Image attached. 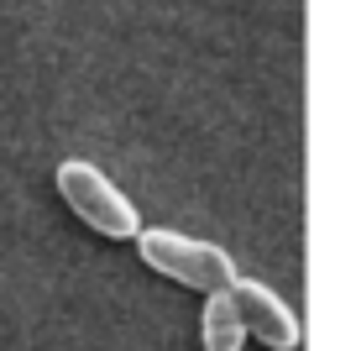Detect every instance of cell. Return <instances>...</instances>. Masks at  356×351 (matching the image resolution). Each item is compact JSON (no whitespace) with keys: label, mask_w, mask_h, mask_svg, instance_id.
I'll use <instances>...</instances> for the list:
<instances>
[{"label":"cell","mask_w":356,"mask_h":351,"mask_svg":"<svg viewBox=\"0 0 356 351\" xmlns=\"http://www.w3.org/2000/svg\"><path fill=\"white\" fill-rule=\"evenodd\" d=\"M136 252H142L147 267H157L163 278H173V283L184 288H200V294H210V288H225L236 278V263L231 252H220L215 242H194V236H184V231H168V226H136Z\"/></svg>","instance_id":"1"},{"label":"cell","mask_w":356,"mask_h":351,"mask_svg":"<svg viewBox=\"0 0 356 351\" xmlns=\"http://www.w3.org/2000/svg\"><path fill=\"white\" fill-rule=\"evenodd\" d=\"M58 194H63V205L74 210L84 226H95L100 236H111V242H131L136 226H142V220H136V205L95 163H79V157L74 163H58Z\"/></svg>","instance_id":"2"},{"label":"cell","mask_w":356,"mask_h":351,"mask_svg":"<svg viewBox=\"0 0 356 351\" xmlns=\"http://www.w3.org/2000/svg\"><path fill=\"white\" fill-rule=\"evenodd\" d=\"M231 304H236V315H241V330L257 336L262 346H273V351L299 346V320H293V309L283 304L273 288L252 283V278H231Z\"/></svg>","instance_id":"3"},{"label":"cell","mask_w":356,"mask_h":351,"mask_svg":"<svg viewBox=\"0 0 356 351\" xmlns=\"http://www.w3.org/2000/svg\"><path fill=\"white\" fill-rule=\"evenodd\" d=\"M200 330H204V351H241L246 330H241L236 304H231V283H225V288H210L204 315H200Z\"/></svg>","instance_id":"4"}]
</instances>
